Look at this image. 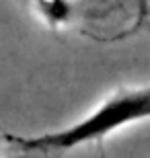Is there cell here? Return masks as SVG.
Returning <instances> with one entry per match:
<instances>
[{
  "label": "cell",
  "instance_id": "cell-1",
  "mask_svg": "<svg viewBox=\"0 0 150 158\" xmlns=\"http://www.w3.org/2000/svg\"><path fill=\"white\" fill-rule=\"evenodd\" d=\"M150 119V84L126 86L105 97L84 117L66 127L39 135H6V140L29 152H70L107 135Z\"/></svg>",
  "mask_w": 150,
  "mask_h": 158
},
{
  "label": "cell",
  "instance_id": "cell-2",
  "mask_svg": "<svg viewBox=\"0 0 150 158\" xmlns=\"http://www.w3.org/2000/svg\"><path fill=\"white\" fill-rule=\"evenodd\" d=\"M29 8L35 15V19L41 21L47 29H52V31L66 29V27H70V25L76 21V17H78V15H76L78 6L76 4L58 2V0H54V2H45V0L33 2V4H29Z\"/></svg>",
  "mask_w": 150,
  "mask_h": 158
}]
</instances>
